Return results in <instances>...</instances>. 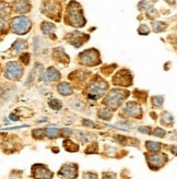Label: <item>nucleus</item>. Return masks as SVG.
<instances>
[{"mask_svg":"<svg viewBox=\"0 0 177 179\" xmlns=\"http://www.w3.org/2000/svg\"><path fill=\"white\" fill-rule=\"evenodd\" d=\"M66 23L73 27H82L85 25L86 21L83 16V12L81 9L80 5L76 1H71L67 7V12H66Z\"/></svg>","mask_w":177,"mask_h":179,"instance_id":"f257e3e1","label":"nucleus"},{"mask_svg":"<svg viewBox=\"0 0 177 179\" xmlns=\"http://www.w3.org/2000/svg\"><path fill=\"white\" fill-rule=\"evenodd\" d=\"M107 88H108V85L106 82L95 77V80H93L88 84L85 94L90 99H99L104 95Z\"/></svg>","mask_w":177,"mask_h":179,"instance_id":"f03ea898","label":"nucleus"},{"mask_svg":"<svg viewBox=\"0 0 177 179\" xmlns=\"http://www.w3.org/2000/svg\"><path fill=\"white\" fill-rule=\"evenodd\" d=\"M127 95H129V92L124 91V90H118V88H114L108 93L106 96V98L104 99V103L107 107H110L112 109H117L119 106H121L124 101L126 99Z\"/></svg>","mask_w":177,"mask_h":179,"instance_id":"7ed1b4c3","label":"nucleus"},{"mask_svg":"<svg viewBox=\"0 0 177 179\" xmlns=\"http://www.w3.org/2000/svg\"><path fill=\"white\" fill-rule=\"evenodd\" d=\"M10 26L13 33L23 35V34H26L30 31V29H31L32 26V22L30 19L25 18L23 16H20L12 19Z\"/></svg>","mask_w":177,"mask_h":179,"instance_id":"20e7f679","label":"nucleus"},{"mask_svg":"<svg viewBox=\"0 0 177 179\" xmlns=\"http://www.w3.org/2000/svg\"><path fill=\"white\" fill-rule=\"evenodd\" d=\"M146 162H148L149 167L151 169H157L162 168L164 166L165 163L167 162V156L166 154L161 153V152H155V153H151V154H146Z\"/></svg>","mask_w":177,"mask_h":179,"instance_id":"39448f33","label":"nucleus"},{"mask_svg":"<svg viewBox=\"0 0 177 179\" xmlns=\"http://www.w3.org/2000/svg\"><path fill=\"white\" fill-rule=\"evenodd\" d=\"M81 65L84 66H96L101 63L99 60V54L96 49H88L85 52H81L79 57Z\"/></svg>","mask_w":177,"mask_h":179,"instance_id":"423d86ee","label":"nucleus"},{"mask_svg":"<svg viewBox=\"0 0 177 179\" xmlns=\"http://www.w3.org/2000/svg\"><path fill=\"white\" fill-rule=\"evenodd\" d=\"M43 10L48 18L56 19V21H59L60 16V5L56 0H44L43 3Z\"/></svg>","mask_w":177,"mask_h":179,"instance_id":"0eeeda50","label":"nucleus"},{"mask_svg":"<svg viewBox=\"0 0 177 179\" xmlns=\"http://www.w3.org/2000/svg\"><path fill=\"white\" fill-rule=\"evenodd\" d=\"M61 179H76L78 177V165L74 163H67L61 166L58 171Z\"/></svg>","mask_w":177,"mask_h":179,"instance_id":"6e6552de","label":"nucleus"},{"mask_svg":"<svg viewBox=\"0 0 177 179\" xmlns=\"http://www.w3.org/2000/svg\"><path fill=\"white\" fill-rule=\"evenodd\" d=\"M32 176L34 179H52V171L43 164H35L32 166Z\"/></svg>","mask_w":177,"mask_h":179,"instance_id":"1a4fd4ad","label":"nucleus"},{"mask_svg":"<svg viewBox=\"0 0 177 179\" xmlns=\"http://www.w3.org/2000/svg\"><path fill=\"white\" fill-rule=\"evenodd\" d=\"M22 72H23V68L16 63H9L5 66V75L9 80H18L22 75Z\"/></svg>","mask_w":177,"mask_h":179,"instance_id":"9d476101","label":"nucleus"},{"mask_svg":"<svg viewBox=\"0 0 177 179\" xmlns=\"http://www.w3.org/2000/svg\"><path fill=\"white\" fill-rule=\"evenodd\" d=\"M113 83L115 85L130 86L132 84V77L128 70H121L115 74L113 78Z\"/></svg>","mask_w":177,"mask_h":179,"instance_id":"9b49d317","label":"nucleus"},{"mask_svg":"<svg viewBox=\"0 0 177 179\" xmlns=\"http://www.w3.org/2000/svg\"><path fill=\"white\" fill-rule=\"evenodd\" d=\"M121 115L125 117H135V118H141L142 116V110L141 107L135 102H128L126 106L122 108Z\"/></svg>","mask_w":177,"mask_h":179,"instance_id":"f8f14e48","label":"nucleus"},{"mask_svg":"<svg viewBox=\"0 0 177 179\" xmlns=\"http://www.w3.org/2000/svg\"><path fill=\"white\" fill-rule=\"evenodd\" d=\"M88 39V35H84L83 33H80V32H74V33L69 35L68 42L70 43L71 45H73L74 47H80L81 45L83 44V43H85Z\"/></svg>","mask_w":177,"mask_h":179,"instance_id":"ddd939ff","label":"nucleus"},{"mask_svg":"<svg viewBox=\"0 0 177 179\" xmlns=\"http://www.w3.org/2000/svg\"><path fill=\"white\" fill-rule=\"evenodd\" d=\"M14 10L18 13H27L31 10V5L27 0H20L14 5Z\"/></svg>","mask_w":177,"mask_h":179,"instance_id":"4468645a","label":"nucleus"},{"mask_svg":"<svg viewBox=\"0 0 177 179\" xmlns=\"http://www.w3.org/2000/svg\"><path fill=\"white\" fill-rule=\"evenodd\" d=\"M44 79L46 81H58L60 79V73L54 67H49L45 72Z\"/></svg>","mask_w":177,"mask_h":179,"instance_id":"2eb2a0df","label":"nucleus"},{"mask_svg":"<svg viewBox=\"0 0 177 179\" xmlns=\"http://www.w3.org/2000/svg\"><path fill=\"white\" fill-rule=\"evenodd\" d=\"M57 90L61 95H65V96L71 95V94L73 93V90H72V88H71V85L69 83H67V82H61V83L58 85Z\"/></svg>","mask_w":177,"mask_h":179,"instance_id":"dca6fc26","label":"nucleus"},{"mask_svg":"<svg viewBox=\"0 0 177 179\" xmlns=\"http://www.w3.org/2000/svg\"><path fill=\"white\" fill-rule=\"evenodd\" d=\"M61 130H59L56 127H47L45 129V135H47L50 139H55V138L59 137Z\"/></svg>","mask_w":177,"mask_h":179,"instance_id":"f3484780","label":"nucleus"},{"mask_svg":"<svg viewBox=\"0 0 177 179\" xmlns=\"http://www.w3.org/2000/svg\"><path fill=\"white\" fill-rule=\"evenodd\" d=\"M173 121H174V118H173V116L169 113L164 112L162 114V119H161L162 125L166 126V127H171L173 125Z\"/></svg>","mask_w":177,"mask_h":179,"instance_id":"a211bd4d","label":"nucleus"},{"mask_svg":"<svg viewBox=\"0 0 177 179\" xmlns=\"http://www.w3.org/2000/svg\"><path fill=\"white\" fill-rule=\"evenodd\" d=\"M63 148H65L68 152H77V151L79 150L78 144H76V143L70 140H68V139L63 141Z\"/></svg>","mask_w":177,"mask_h":179,"instance_id":"6ab92c4d","label":"nucleus"},{"mask_svg":"<svg viewBox=\"0 0 177 179\" xmlns=\"http://www.w3.org/2000/svg\"><path fill=\"white\" fill-rule=\"evenodd\" d=\"M55 25L49 23V22H43L42 23V31L45 35H50L52 32L55 31Z\"/></svg>","mask_w":177,"mask_h":179,"instance_id":"aec40b11","label":"nucleus"},{"mask_svg":"<svg viewBox=\"0 0 177 179\" xmlns=\"http://www.w3.org/2000/svg\"><path fill=\"white\" fill-rule=\"evenodd\" d=\"M146 148L150 152H157L161 149V144L159 142H153V141H146Z\"/></svg>","mask_w":177,"mask_h":179,"instance_id":"412c9836","label":"nucleus"},{"mask_svg":"<svg viewBox=\"0 0 177 179\" xmlns=\"http://www.w3.org/2000/svg\"><path fill=\"white\" fill-rule=\"evenodd\" d=\"M48 105H49V107L52 109H54V110H60L61 109V107H63V105H61V102L58 101V99L56 98H52L48 101Z\"/></svg>","mask_w":177,"mask_h":179,"instance_id":"4be33fe9","label":"nucleus"},{"mask_svg":"<svg viewBox=\"0 0 177 179\" xmlns=\"http://www.w3.org/2000/svg\"><path fill=\"white\" fill-rule=\"evenodd\" d=\"M99 117L102 118V119L104 120H110L112 119V113L106 108H103V109H99Z\"/></svg>","mask_w":177,"mask_h":179,"instance_id":"5701e85b","label":"nucleus"},{"mask_svg":"<svg viewBox=\"0 0 177 179\" xmlns=\"http://www.w3.org/2000/svg\"><path fill=\"white\" fill-rule=\"evenodd\" d=\"M13 48L16 52H22L23 49H26L27 48V45H26L25 42L21 41V39H18L14 44H13Z\"/></svg>","mask_w":177,"mask_h":179,"instance_id":"b1692460","label":"nucleus"},{"mask_svg":"<svg viewBox=\"0 0 177 179\" xmlns=\"http://www.w3.org/2000/svg\"><path fill=\"white\" fill-rule=\"evenodd\" d=\"M163 103H164V97H163V96H153V97H152V104H153L156 108H161Z\"/></svg>","mask_w":177,"mask_h":179,"instance_id":"393cba45","label":"nucleus"},{"mask_svg":"<svg viewBox=\"0 0 177 179\" xmlns=\"http://www.w3.org/2000/svg\"><path fill=\"white\" fill-rule=\"evenodd\" d=\"M152 27H153L154 32H161V31H164L166 25L160 21H155V22H152Z\"/></svg>","mask_w":177,"mask_h":179,"instance_id":"a878e982","label":"nucleus"},{"mask_svg":"<svg viewBox=\"0 0 177 179\" xmlns=\"http://www.w3.org/2000/svg\"><path fill=\"white\" fill-rule=\"evenodd\" d=\"M43 132H45V130L35 129V130H33V132H32V135H33V138H35V139L39 140V139H43V138H44L45 133H43Z\"/></svg>","mask_w":177,"mask_h":179,"instance_id":"bb28decb","label":"nucleus"},{"mask_svg":"<svg viewBox=\"0 0 177 179\" xmlns=\"http://www.w3.org/2000/svg\"><path fill=\"white\" fill-rule=\"evenodd\" d=\"M138 33L140 34V35H148V34L150 33V30H149L148 25H146V24L140 25V27H139V30H138Z\"/></svg>","mask_w":177,"mask_h":179,"instance_id":"cd10ccee","label":"nucleus"},{"mask_svg":"<svg viewBox=\"0 0 177 179\" xmlns=\"http://www.w3.org/2000/svg\"><path fill=\"white\" fill-rule=\"evenodd\" d=\"M165 131L163 129H161V128H155V129L153 130V133L152 134H154L155 137H159V138H163L165 137Z\"/></svg>","mask_w":177,"mask_h":179,"instance_id":"c85d7f7f","label":"nucleus"},{"mask_svg":"<svg viewBox=\"0 0 177 179\" xmlns=\"http://www.w3.org/2000/svg\"><path fill=\"white\" fill-rule=\"evenodd\" d=\"M139 9H140L141 11H144V10H148V8L150 7V5H149L148 1H144V0H142V1H140L139 2Z\"/></svg>","mask_w":177,"mask_h":179,"instance_id":"c756f323","label":"nucleus"},{"mask_svg":"<svg viewBox=\"0 0 177 179\" xmlns=\"http://www.w3.org/2000/svg\"><path fill=\"white\" fill-rule=\"evenodd\" d=\"M83 179H97V175L93 174L91 171H88V173L83 174Z\"/></svg>","mask_w":177,"mask_h":179,"instance_id":"7c9ffc66","label":"nucleus"},{"mask_svg":"<svg viewBox=\"0 0 177 179\" xmlns=\"http://www.w3.org/2000/svg\"><path fill=\"white\" fill-rule=\"evenodd\" d=\"M103 179H116V174L114 173H103Z\"/></svg>","mask_w":177,"mask_h":179,"instance_id":"2f4dec72","label":"nucleus"},{"mask_svg":"<svg viewBox=\"0 0 177 179\" xmlns=\"http://www.w3.org/2000/svg\"><path fill=\"white\" fill-rule=\"evenodd\" d=\"M138 130H139V132H141V133L151 134V128H150V127H140Z\"/></svg>","mask_w":177,"mask_h":179,"instance_id":"473e14b6","label":"nucleus"},{"mask_svg":"<svg viewBox=\"0 0 177 179\" xmlns=\"http://www.w3.org/2000/svg\"><path fill=\"white\" fill-rule=\"evenodd\" d=\"M146 13H148V16H149L150 19H154L156 16H157V13H156V10H155V9H150V10H149Z\"/></svg>","mask_w":177,"mask_h":179,"instance_id":"72a5a7b5","label":"nucleus"},{"mask_svg":"<svg viewBox=\"0 0 177 179\" xmlns=\"http://www.w3.org/2000/svg\"><path fill=\"white\" fill-rule=\"evenodd\" d=\"M21 60L24 63V65H27L30 61V55L29 54H24L23 56H21Z\"/></svg>","mask_w":177,"mask_h":179,"instance_id":"f704fd0d","label":"nucleus"},{"mask_svg":"<svg viewBox=\"0 0 177 179\" xmlns=\"http://www.w3.org/2000/svg\"><path fill=\"white\" fill-rule=\"evenodd\" d=\"M61 132H63V135H67V137H70L72 134V131L70 129H67V128L61 129Z\"/></svg>","mask_w":177,"mask_h":179,"instance_id":"c9c22d12","label":"nucleus"},{"mask_svg":"<svg viewBox=\"0 0 177 179\" xmlns=\"http://www.w3.org/2000/svg\"><path fill=\"white\" fill-rule=\"evenodd\" d=\"M83 124L85 126H90V127H95L93 122H92V121H88V120H83Z\"/></svg>","mask_w":177,"mask_h":179,"instance_id":"e433bc0d","label":"nucleus"},{"mask_svg":"<svg viewBox=\"0 0 177 179\" xmlns=\"http://www.w3.org/2000/svg\"><path fill=\"white\" fill-rule=\"evenodd\" d=\"M9 118H10L11 120H13V121H18L19 120V117H16L14 114H11L10 116H9Z\"/></svg>","mask_w":177,"mask_h":179,"instance_id":"4c0bfd02","label":"nucleus"},{"mask_svg":"<svg viewBox=\"0 0 177 179\" xmlns=\"http://www.w3.org/2000/svg\"><path fill=\"white\" fill-rule=\"evenodd\" d=\"M172 152H173V154L177 155V145H173L172 146Z\"/></svg>","mask_w":177,"mask_h":179,"instance_id":"58836bf2","label":"nucleus"}]
</instances>
